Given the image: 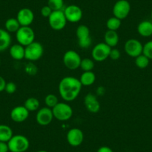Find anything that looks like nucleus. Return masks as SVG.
Instances as JSON below:
<instances>
[{
  "label": "nucleus",
  "instance_id": "f257e3e1",
  "mask_svg": "<svg viewBox=\"0 0 152 152\" xmlns=\"http://www.w3.org/2000/svg\"><path fill=\"white\" fill-rule=\"evenodd\" d=\"M82 85L79 79L66 76L61 79L58 86L60 96L66 102H72L79 96Z\"/></svg>",
  "mask_w": 152,
  "mask_h": 152
},
{
  "label": "nucleus",
  "instance_id": "f03ea898",
  "mask_svg": "<svg viewBox=\"0 0 152 152\" xmlns=\"http://www.w3.org/2000/svg\"><path fill=\"white\" fill-rule=\"evenodd\" d=\"M9 151L26 152L28 149L30 142L28 139L21 134L14 135L8 142Z\"/></svg>",
  "mask_w": 152,
  "mask_h": 152
},
{
  "label": "nucleus",
  "instance_id": "7ed1b4c3",
  "mask_svg": "<svg viewBox=\"0 0 152 152\" xmlns=\"http://www.w3.org/2000/svg\"><path fill=\"white\" fill-rule=\"evenodd\" d=\"M52 110L54 118L61 122L69 120L72 116V108L65 102H58Z\"/></svg>",
  "mask_w": 152,
  "mask_h": 152
},
{
  "label": "nucleus",
  "instance_id": "20e7f679",
  "mask_svg": "<svg viewBox=\"0 0 152 152\" xmlns=\"http://www.w3.org/2000/svg\"><path fill=\"white\" fill-rule=\"evenodd\" d=\"M43 52V45L39 42L34 41L25 47V58L31 62L37 61L42 58Z\"/></svg>",
  "mask_w": 152,
  "mask_h": 152
},
{
  "label": "nucleus",
  "instance_id": "39448f33",
  "mask_svg": "<svg viewBox=\"0 0 152 152\" xmlns=\"http://www.w3.org/2000/svg\"><path fill=\"white\" fill-rule=\"evenodd\" d=\"M16 38L19 44L26 47L34 41L35 33L30 26H21L16 32Z\"/></svg>",
  "mask_w": 152,
  "mask_h": 152
},
{
  "label": "nucleus",
  "instance_id": "423d86ee",
  "mask_svg": "<svg viewBox=\"0 0 152 152\" xmlns=\"http://www.w3.org/2000/svg\"><path fill=\"white\" fill-rule=\"evenodd\" d=\"M76 36L78 37V46L81 49H88L92 45L90 28L85 25H80L76 29Z\"/></svg>",
  "mask_w": 152,
  "mask_h": 152
},
{
  "label": "nucleus",
  "instance_id": "0eeeda50",
  "mask_svg": "<svg viewBox=\"0 0 152 152\" xmlns=\"http://www.w3.org/2000/svg\"><path fill=\"white\" fill-rule=\"evenodd\" d=\"M49 24L50 27L55 31L63 30L67 23L66 18L63 11H54L49 16Z\"/></svg>",
  "mask_w": 152,
  "mask_h": 152
},
{
  "label": "nucleus",
  "instance_id": "6e6552de",
  "mask_svg": "<svg viewBox=\"0 0 152 152\" xmlns=\"http://www.w3.org/2000/svg\"><path fill=\"white\" fill-rule=\"evenodd\" d=\"M111 49L112 48L107 46L104 42L98 43L92 49V58L97 62H102L109 58Z\"/></svg>",
  "mask_w": 152,
  "mask_h": 152
},
{
  "label": "nucleus",
  "instance_id": "1a4fd4ad",
  "mask_svg": "<svg viewBox=\"0 0 152 152\" xmlns=\"http://www.w3.org/2000/svg\"><path fill=\"white\" fill-rule=\"evenodd\" d=\"M64 66L70 70H75L80 67L81 58L78 52L74 50H69L65 52L63 57Z\"/></svg>",
  "mask_w": 152,
  "mask_h": 152
},
{
  "label": "nucleus",
  "instance_id": "9d476101",
  "mask_svg": "<svg viewBox=\"0 0 152 152\" xmlns=\"http://www.w3.org/2000/svg\"><path fill=\"white\" fill-rule=\"evenodd\" d=\"M131 11V5L127 0H119L115 3L113 8V17L124 20L126 18Z\"/></svg>",
  "mask_w": 152,
  "mask_h": 152
},
{
  "label": "nucleus",
  "instance_id": "9b49d317",
  "mask_svg": "<svg viewBox=\"0 0 152 152\" xmlns=\"http://www.w3.org/2000/svg\"><path fill=\"white\" fill-rule=\"evenodd\" d=\"M124 49L128 56L135 58L142 54L143 45L137 39H129L125 42Z\"/></svg>",
  "mask_w": 152,
  "mask_h": 152
},
{
  "label": "nucleus",
  "instance_id": "f8f14e48",
  "mask_svg": "<svg viewBox=\"0 0 152 152\" xmlns=\"http://www.w3.org/2000/svg\"><path fill=\"white\" fill-rule=\"evenodd\" d=\"M64 14L67 22L70 23H78L82 19L83 11L81 8L75 5H70L66 7L64 10Z\"/></svg>",
  "mask_w": 152,
  "mask_h": 152
},
{
  "label": "nucleus",
  "instance_id": "ddd939ff",
  "mask_svg": "<svg viewBox=\"0 0 152 152\" xmlns=\"http://www.w3.org/2000/svg\"><path fill=\"white\" fill-rule=\"evenodd\" d=\"M54 119L52 110L48 107L40 108L38 110L36 115V121L37 124L41 126L49 125Z\"/></svg>",
  "mask_w": 152,
  "mask_h": 152
},
{
  "label": "nucleus",
  "instance_id": "4468645a",
  "mask_svg": "<svg viewBox=\"0 0 152 152\" xmlns=\"http://www.w3.org/2000/svg\"><path fill=\"white\" fill-rule=\"evenodd\" d=\"M84 133L79 128H72L66 134V140L69 144L73 147H78L84 141Z\"/></svg>",
  "mask_w": 152,
  "mask_h": 152
},
{
  "label": "nucleus",
  "instance_id": "2eb2a0df",
  "mask_svg": "<svg viewBox=\"0 0 152 152\" xmlns=\"http://www.w3.org/2000/svg\"><path fill=\"white\" fill-rule=\"evenodd\" d=\"M17 20L21 26H30L34 20V14L29 8H22L17 13Z\"/></svg>",
  "mask_w": 152,
  "mask_h": 152
},
{
  "label": "nucleus",
  "instance_id": "dca6fc26",
  "mask_svg": "<svg viewBox=\"0 0 152 152\" xmlns=\"http://www.w3.org/2000/svg\"><path fill=\"white\" fill-rule=\"evenodd\" d=\"M11 119L14 122H23L28 118L29 116V111L25 107V106L19 105V106L15 107L12 109L10 113Z\"/></svg>",
  "mask_w": 152,
  "mask_h": 152
},
{
  "label": "nucleus",
  "instance_id": "f3484780",
  "mask_svg": "<svg viewBox=\"0 0 152 152\" xmlns=\"http://www.w3.org/2000/svg\"><path fill=\"white\" fill-rule=\"evenodd\" d=\"M84 105L87 110L91 113H96L100 110L101 106L99 100L96 96L92 93H88L84 97Z\"/></svg>",
  "mask_w": 152,
  "mask_h": 152
},
{
  "label": "nucleus",
  "instance_id": "a211bd4d",
  "mask_svg": "<svg viewBox=\"0 0 152 152\" xmlns=\"http://www.w3.org/2000/svg\"><path fill=\"white\" fill-rule=\"evenodd\" d=\"M104 43L110 48H115L119 43V35L115 31L107 30L104 35Z\"/></svg>",
  "mask_w": 152,
  "mask_h": 152
},
{
  "label": "nucleus",
  "instance_id": "6ab92c4d",
  "mask_svg": "<svg viewBox=\"0 0 152 152\" xmlns=\"http://www.w3.org/2000/svg\"><path fill=\"white\" fill-rule=\"evenodd\" d=\"M137 31L139 34L143 37H149L152 36V21H142L137 26Z\"/></svg>",
  "mask_w": 152,
  "mask_h": 152
},
{
  "label": "nucleus",
  "instance_id": "aec40b11",
  "mask_svg": "<svg viewBox=\"0 0 152 152\" xmlns=\"http://www.w3.org/2000/svg\"><path fill=\"white\" fill-rule=\"evenodd\" d=\"M11 43V37L5 29L0 28V52H4L10 48Z\"/></svg>",
  "mask_w": 152,
  "mask_h": 152
},
{
  "label": "nucleus",
  "instance_id": "412c9836",
  "mask_svg": "<svg viewBox=\"0 0 152 152\" xmlns=\"http://www.w3.org/2000/svg\"><path fill=\"white\" fill-rule=\"evenodd\" d=\"M9 53L11 58L16 61H21L25 58V46L20 44H14L10 47Z\"/></svg>",
  "mask_w": 152,
  "mask_h": 152
},
{
  "label": "nucleus",
  "instance_id": "4be33fe9",
  "mask_svg": "<svg viewBox=\"0 0 152 152\" xmlns=\"http://www.w3.org/2000/svg\"><path fill=\"white\" fill-rule=\"evenodd\" d=\"M79 81L82 86H91L96 81V75L93 71L84 72L81 75Z\"/></svg>",
  "mask_w": 152,
  "mask_h": 152
},
{
  "label": "nucleus",
  "instance_id": "5701e85b",
  "mask_svg": "<svg viewBox=\"0 0 152 152\" xmlns=\"http://www.w3.org/2000/svg\"><path fill=\"white\" fill-rule=\"evenodd\" d=\"M14 136L13 131L8 125H0V141L8 142Z\"/></svg>",
  "mask_w": 152,
  "mask_h": 152
},
{
  "label": "nucleus",
  "instance_id": "b1692460",
  "mask_svg": "<svg viewBox=\"0 0 152 152\" xmlns=\"http://www.w3.org/2000/svg\"><path fill=\"white\" fill-rule=\"evenodd\" d=\"M21 27L17 18H10L6 20L5 23V30L9 33H16Z\"/></svg>",
  "mask_w": 152,
  "mask_h": 152
},
{
  "label": "nucleus",
  "instance_id": "393cba45",
  "mask_svg": "<svg viewBox=\"0 0 152 152\" xmlns=\"http://www.w3.org/2000/svg\"><path fill=\"white\" fill-rule=\"evenodd\" d=\"M24 106L29 112L36 111L40 107V102L36 98L31 97L26 99V102H25Z\"/></svg>",
  "mask_w": 152,
  "mask_h": 152
},
{
  "label": "nucleus",
  "instance_id": "a878e982",
  "mask_svg": "<svg viewBox=\"0 0 152 152\" xmlns=\"http://www.w3.org/2000/svg\"><path fill=\"white\" fill-rule=\"evenodd\" d=\"M121 24H122L121 20L115 17H112L107 20L106 23V26L107 28V30L116 31L120 28Z\"/></svg>",
  "mask_w": 152,
  "mask_h": 152
},
{
  "label": "nucleus",
  "instance_id": "bb28decb",
  "mask_svg": "<svg viewBox=\"0 0 152 152\" xmlns=\"http://www.w3.org/2000/svg\"><path fill=\"white\" fill-rule=\"evenodd\" d=\"M149 62H150V60L143 54L135 58L136 66L140 69H145L149 65Z\"/></svg>",
  "mask_w": 152,
  "mask_h": 152
},
{
  "label": "nucleus",
  "instance_id": "cd10ccee",
  "mask_svg": "<svg viewBox=\"0 0 152 152\" xmlns=\"http://www.w3.org/2000/svg\"><path fill=\"white\" fill-rule=\"evenodd\" d=\"M80 67L81 69L84 72H89L92 71L93 68L95 67L94 61L90 58H85L84 59H81V64H80Z\"/></svg>",
  "mask_w": 152,
  "mask_h": 152
},
{
  "label": "nucleus",
  "instance_id": "c85d7f7f",
  "mask_svg": "<svg viewBox=\"0 0 152 152\" xmlns=\"http://www.w3.org/2000/svg\"><path fill=\"white\" fill-rule=\"evenodd\" d=\"M48 5L52 11H63L64 6V0H48Z\"/></svg>",
  "mask_w": 152,
  "mask_h": 152
},
{
  "label": "nucleus",
  "instance_id": "c756f323",
  "mask_svg": "<svg viewBox=\"0 0 152 152\" xmlns=\"http://www.w3.org/2000/svg\"><path fill=\"white\" fill-rule=\"evenodd\" d=\"M44 102H45V104H46V107L51 108V109H52V108H53L54 107H55L58 102H58V97L54 94L47 95V96H46V98H45Z\"/></svg>",
  "mask_w": 152,
  "mask_h": 152
},
{
  "label": "nucleus",
  "instance_id": "7c9ffc66",
  "mask_svg": "<svg viewBox=\"0 0 152 152\" xmlns=\"http://www.w3.org/2000/svg\"><path fill=\"white\" fill-rule=\"evenodd\" d=\"M142 54L149 60H152V40L147 42L145 44L143 45Z\"/></svg>",
  "mask_w": 152,
  "mask_h": 152
},
{
  "label": "nucleus",
  "instance_id": "2f4dec72",
  "mask_svg": "<svg viewBox=\"0 0 152 152\" xmlns=\"http://www.w3.org/2000/svg\"><path fill=\"white\" fill-rule=\"evenodd\" d=\"M25 71L29 75L34 76L37 72V67L34 64H32L31 62H30L26 65V66H25Z\"/></svg>",
  "mask_w": 152,
  "mask_h": 152
},
{
  "label": "nucleus",
  "instance_id": "473e14b6",
  "mask_svg": "<svg viewBox=\"0 0 152 152\" xmlns=\"http://www.w3.org/2000/svg\"><path fill=\"white\" fill-rule=\"evenodd\" d=\"M121 57V53L120 51L117 49H115V48H112L110 52L109 58L111 60H113V61H117Z\"/></svg>",
  "mask_w": 152,
  "mask_h": 152
},
{
  "label": "nucleus",
  "instance_id": "72a5a7b5",
  "mask_svg": "<svg viewBox=\"0 0 152 152\" xmlns=\"http://www.w3.org/2000/svg\"><path fill=\"white\" fill-rule=\"evenodd\" d=\"M5 91L8 94H14L17 91V85L14 82H8L5 86Z\"/></svg>",
  "mask_w": 152,
  "mask_h": 152
},
{
  "label": "nucleus",
  "instance_id": "f704fd0d",
  "mask_svg": "<svg viewBox=\"0 0 152 152\" xmlns=\"http://www.w3.org/2000/svg\"><path fill=\"white\" fill-rule=\"evenodd\" d=\"M52 11H53L51 9V8L49 6V5H45V6H43V8H41V11H40V12H41L42 16H43V17L49 18V16H50L51 14L52 13Z\"/></svg>",
  "mask_w": 152,
  "mask_h": 152
},
{
  "label": "nucleus",
  "instance_id": "c9c22d12",
  "mask_svg": "<svg viewBox=\"0 0 152 152\" xmlns=\"http://www.w3.org/2000/svg\"><path fill=\"white\" fill-rule=\"evenodd\" d=\"M9 148H8V142L0 141V152H8Z\"/></svg>",
  "mask_w": 152,
  "mask_h": 152
},
{
  "label": "nucleus",
  "instance_id": "e433bc0d",
  "mask_svg": "<svg viewBox=\"0 0 152 152\" xmlns=\"http://www.w3.org/2000/svg\"><path fill=\"white\" fill-rule=\"evenodd\" d=\"M6 81L5 78H2V76H0V92H2L5 90V86H6Z\"/></svg>",
  "mask_w": 152,
  "mask_h": 152
},
{
  "label": "nucleus",
  "instance_id": "4c0bfd02",
  "mask_svg": "<svg viewBox=\"0 0 152 152\" xmlns=\"http://www.w3.org/2000/svg\"><path fill=\"white\" fill-rule=\"evenodd\" d=\"M97 152H113L112 149L108 146H102L97 150Z\"/></svg>",
  "mask_w": 152,
  "mask_h": 152
},
{
  "label": "nucleus",
  "instance_id": "58836bf2",
  "mask_svg": "<svg viewBox=\"0 0 152 152\" xmlns=\"http://www.w3.org/2000/svg\"><path fill=\"white\" fill-rule=\"evenodd\" d=\"M37 152H48V151H44V150H41V151H38Z\"/></svg>",
  "mask_w": 152,
  "mask_h": 152
},
{
  "label": "nucleus",
  "instance_id": "ea45409f",
  "mask_svg": "<svg viewBox=\"0 0 152 152\" xmlns=\"http://www.w3.org/2000/svg\"><path fill=\"white\" fill-rule=\"evenodd\" d=\"M151 20H152V10H151Z\"/></svg>",
  "mask_w": 152,
  "mask_h": 152
},
{
  "label": "nucleus",
  "instance_id": "a19ab883",
  "mask_svg": "<svg viewBox=\"0 0 152 152\" xmlns=\"http://www.w3.org/2000/svg\"><path fill=\"white\" fill-rule=\"evenodd\" d=\"M0 62H1V61H0Z\"/></svg>",
  "mask_w": 152,
  "mask_h": 152
}]
</instances>
